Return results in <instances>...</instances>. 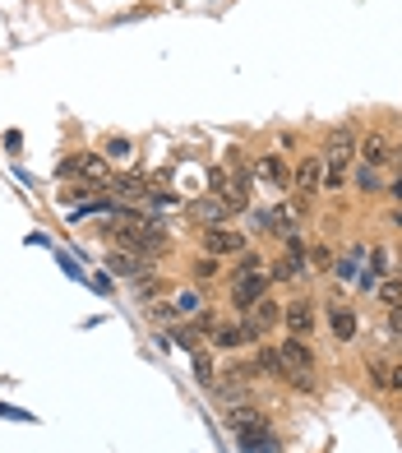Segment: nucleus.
Returning <instances> with one entry per match:
<instances>
[{
  "label": "nucleus",
  "mask_w": 402,
  "mask_h": 453,
  "mask_svg": "<svg viewBox=\"0 0 402 453\" xmlns=\"http://www.w3.org/2000/svg\"><path fill=\"white\" fill-rule=\"evenodd\" d=\"M287 328H292V338L306 342L310 338V328H315V311H310V301H296L292 311H287Z\"/></svg>",
  "instance_id": "9b49d317"
},
{
  "label": "nucleus",
  "mask_w": 402,
  "mask_h": 453,
  "mask_svg": "<svg viewBox=\"0 0 402 453\" xmlns=\"http://www.w3.org/2000/svg\"><path fill=\"white\" fill-rule=\"evenodd\" d=\"M254 370H264V375H283V357H277V347H259Z\"/></svg>",
  "instance_id": "a211bd4d"
},
{
  "label": "nucleus",
  "mask_w": 402,
  "mask_h": 453,
  "mask_svg": "<svg viewBox=\"0 0 402 453\" xmlns=\"http://www.w3.org/2000/svg\"><path fill=\"white\" fill-rule=\"evenodd\" d=\"M329 324H333V338H352L356 334V315L352 311H333Z\"/></svg>",
  "instance_id": "6ab92c4d"
},
{
  "label": "nucleus",
  "mask_w": 402,
  "mask_h": 453,
  "mask_svg": "<svg viewBox=\"0 0 402 453\" xmlns=\"http://www.w3.org/2000/svg\"><path fill=\"white\" fill-rule=\"evenodd\" d=\"M213 195L223 199L231 213H240V209H246V203H250V199H246V185H240V180H236L231 172H223V167L213 172Z\"/></svg>",
  "instance_id": "39448f33"
},
{
  "label": "nucleus",
  "mask_w": 402,
  "mask_h": 453,
  "mask_svg": "<svg viewBox=\"0 0 402 453\" xmlns=\"http://www.w3.org/2000/svg\"><path fill=\"white\" fill-rule=\"evenodd\" d=\"M204 245H209V255H236L240 245H246V236H240V232H227V226H209V232H204Z\"/></svg>",
  "instance_id": "6e6552de"
},
{
  "label": "nucleus",
  "mask_w": 402,
  "mask_h": 453,
  "mask_svg": "<svg viewBox=\"0 0 402 453\" xmlns=\"http://www.w3.org/2000/svg\"><path fill=\"white\" fill-rule=\"evenodd\" d=\"M60 172L65 176H88V180H107V162L97 153H74V157L60 162Z\"/></svg>",
  "instance_id": "423d86ee"
},
{
  "label": "nucleus",
  "mask_w": 402,
  "mask_h": 453,
  "mask_svg": "<svg viewBox=\"0 0 402 453\" xmlns=\"http://www.w3.org/2000/svg\"><path fill=\"white\" fill-rule=\"evenodd\" d=\"M360 157H366V167H379V162L389 157V143H384V134H370L366 143H360Z\"/></svg>",
  "instance_id": "dca6fc26"
},
{
  "label": "nucleus",
  "mask_w": 402,
  "mask_h": 453,
  "mask_svg": "<svg viewBox=\"0 0 402 453\" xmlns=\"http://www.w3.org/2000/svg\"><path fill=\"white\" fill-rule=\"evenodd\" d=\"M116 241L125 245V250H134V255H163L167 250V236H163V226H153V222H120L116 226Z\"/></svg>",
  "instance_id": "f257e3e1"
},
{
  "label": "nucleus",
  "mask_w": 402,
  "mask_h": 453,
  "mask_svg": "<svg viewBox=\"0 0 402 453\" xmlns=\"http://www.w3.org/2000/svg\"><path fill=\"white\" fill-rule=\"evenodd\" d=\"M379 301H384V305H402V278L379 282Z\"/></svg>",
  "instance_id": "412c9836"
},
{
  "label": "nucleus",
  "mask_w": 402,
  "mask_h": 453,
  "mask_svg": "<svg viewBox=\"0 0 402 453\" xmlns=\"http://www.w3.org/2000/svg\"><path fill=\"white\" fill-rule=\"evenodd\" d=\"M273 324H277V305L264 296V301H254V305H250V319L240 324V328H246V338H259V334H269Z\"/></svg>",
  "instance_id": "0eeeda50"
},
{
  "label": "nucleus",
  "mask_w": 402,
  "mask_h": 453,
  "mask_svg": "<svg viewBox=\"0 0 402 453\" xmlns=\"http://www.w3.org/2000/svg\"><path fill=\"white\" fill-rule=\"evenodd\" d=\"M227 213H231V209H227V203L217 199V195H213V199H199V203H190V218H199V222H223Z\"/></svg>",
  "instance_id": "ddd939ff"
},
{
  "label": "nucleus",
  "mask_w": 402,
  "mask_h": 453,
  "mask_svg": "<svg viewBox=\"0 0 402 453\" xmlns=\"http://www.w3.org/2000/svg\"><path fill=\"white\" fill-rule=\"evenodd\" d=\"M389 334L402 338V305H389Z\"/></svg>",
  "instance_id": "4be33fe9"
},
{
  "label": "nucleus",
  "mask_w": 402,
  "mask_h": 453,
  "mask_svg": "<svg viewBox=\"0 0 402 453\" xmlns=\"http://www.w3.org/2000/svg\"><path fill=\"white\" fill-rule=\"evenodd\" d=\"M319 185H324V162H319V157H306V162L296 167V190H300V195H315Z\"/></svg>",
  "instance_id": "1a4fd4ad"
},
{
  "label": "nucleus",
  "mask_w": 402,
  "mask_h": 453,
  "mask_svg": "<svg viewBox=\"0 0 402 453\" xmlns=\"http://www.w3.org/2000/svg\"><path fill=\"white\" fill-rule=\"evenodd\" d=\"M240 449L246 453H277V444L264 435V430H246V435H240Z\"/></svg>",
  "instance_id": "f3484780"
},
{
  "label": "nucleus",
  "mask_w": 402,
  "mask_h": 453,
  "mask_svg": "<svg viewBox=\"0 0 402 453\" xmlns=\"http://www.w3.org/2000/svg\"><path fill=\"white\" fill-rule=\"evenodd\" d=\"M384 388H398V394H402V365H389L384 370Z\"/></svg>",
  "instance_id": "5701e85b"
},
{
  "label": "nucleus",
  "mask_w": 402,
  "mask_h": 453,
  "mask_svg": "<svg viewBox=\"0 0 402 453\" xmlns=\"http://www.w3.org/2000/svg\"><path fill=\"white\" fill-rule=\"evenodd\" d=\"M107 264H111V273H139V269H144V255L116 250V255H107Z\"/></svg>",
  "instance_id": "2eb2a0df"
},
{
  "label": "nucleus",
  "mask_w": 402,
  "mask_h": 453,
  "mask_svg": "<svg viewBox=\"0 0 402 453\" xmlns=\"http://www.w3.org/2000/svg\"><path fill=\"white\" fill-rule=\"evenodd\" d=\"M277 357H283V380L287 384H296V388L315 384V357H310V347L300 338H287L283 347H277Z\"/></svg>",
  "instance_id": "7ed1b4c3"
},
{
  "label": "nucleus",
  "mask_w": 402,
  "mask_h": 453,
  "mask_svg": "<svg viewBox=\"0 0 402 453\" xmlns=\"http://www.w3.org/2000/svg\"><path fill=\"white\" fill-rule=\"evenodd\" d=\"M111 190H116L120 199H148V180H144V176H116Z\"/></svg>",
  "instance_id": "4468645a"
},
{
  "label": "nucleus",
  "mask_w": 402,
  "mask_h": 453,
  "mask_svg": "<svg viewBox=\"0 0 402 453\" xmlns=\"http://www.w3.org/2000/svg\"><path fill=\"white\" fill-rule=\"evenodd\" d=\"M300 269H306V250H300V241H292V250H287V259L273 269V278H277V282H292Z\"/></svg>",
  "instance_id": "f8f14e48"
},
{
  "label": "nucleus",
  "mask_w": 402,
  "mask_h": 453,
  "mask_svg": "<svg viewBox=\"0 0 402 453\" xmlns=\"http://www.w3.org/2000/svg\"><path fill=\"white\" fill-rule=\"evenodd\" d=\"M264 292H269V273L259 269V259H246L231 273V301L240 305V311H250L254 301H264Z\"/></svg>",
  "instance_id": "f03ea898"
},
{
  "label": "nucleus",
  "mask_w": 402,
  "mask_h": 453,
  "mask_svg": "<svg viewBox=\"0 0 402 453\" xmlns=\"http://www.w3.org/2000/svg\"><path fill=\"white\" fill-rule=\"evenodd\" d=\"M352 157H356V130H352V126H338V130L329 134V143H324V167L343 172Z\"/></svg>",
  "instance_id": "20e7f679"
},
{
  "label": "nucleus",
  "mask_w": 402,
  "mask_h": 453,
  "mask_svg": "<svg viewBox=\"0 0 402 453\" xmlns=\"http://www.w3.org/2000/svg\"><path fill=\"white\" fill-rule=\"evenodd\" d=\"M213 342H217V347H240V342H246V328H236V324H223V328H217V334H213Z\"/></svg>",
  "instance_id": "aec40b11"
},
{
  "label": "nucleus",
  "mask_w": 402,
  "mask_h": 453,
  "mask_svg": "<svg viewBox=\"0 0 402 453\" xmlns=\"http://www.w3.org/2000/svg\"><path fill=\"white\" fill-rule=\"evenodd\" d=\"M227 426H231V430H240V435H246V430H264V411L250 407V403H240V407H231V411H227Z\"/></svg>",
  "instance_id": "9d476101"
},
{
  "label": "nucleus",
  "mask_w": 402,
  "mask_h": 453,
  "mask_svg": "<svg viewBox=\"0 0 402 453\" xmlns=\"http://www.w3.org/2000/svg\"><path fill=\"white\" fill-rule=\"evenodd\" d=\"M194 370H199V380H213V361H209L204 352H199V357H194Z\"/></svg>",
  "instance_id": "b1692460"
}]
</instances>
